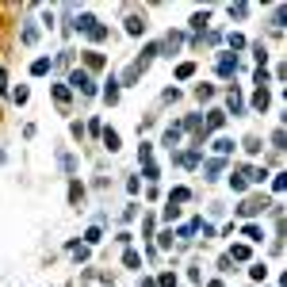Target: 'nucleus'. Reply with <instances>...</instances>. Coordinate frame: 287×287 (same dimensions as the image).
Instances as JSON below:
<instances>
[{
	"label": "nucleus",
	"mask_w": 287,
	"mask_h": 287,
	"mask_svg": "<svg viewBox=\"0 0 287 287\" xmlns=\"http://www.w3.org/2000/svg\"><path fill=\"white\" fill-rule=\"evenodd\" d=\"M4 89H8V73L0 69V92H4Z\"/></svg>",
	"instance_id": "c85d7f7f"
},
{
	"label": "nucleus",
	"mask_w": 287,
	"mask_h": 287,
	"mask_svg": "<svg viewBox=\"0 0 287 287\" xmlns=\"http://www.w3.org/2000/svg\"><path fill=\"white\" fill-rule=\"evenodd\" d=\"M69 84H73V89H81L84 96H92L96 92V84H92V77L84 73V69H73V73H69Z\"/></svg>",
	"instance_id": "f257e3e1"
},
{
	"label": "nucleus",
	"mask_w": 287,
	"mask_h": 287,
	"mask_svg": "<svg viewBox=\"0 0 287 287\" xmlns=\"http://www.w3.org/2000/svg\"><path fill=\"white\" fill-rule=\"evenodd\" d=\"M207 19H211L207 12H195V15H191V27H195V31H203V27H207Z\"/></svg>",
	"instance_id": "dca6fc26"
},
{
	"label": "nucleus",
	"mask_w": 287,
	"mask_h": 287,
	"mask_svg": "<svg viewBox=\"0 0 287 287\" xmlns=\"http://www.w3.org/2000/svg\"><path fill=\"white\" fill-rule=\"evenodd\" d=\"M92 27H96V15H89V12H84L81 19H77V31H92Z\"/></svg>",
	"instance_id": "4468645a"
},
{
	"label": "nucleus",
	"mask_w": 287,
	"mask_h": 287,
	"mask_svg": "<svg viewBox=\"0 0 287 287\" xmlns=\"http://www.w3.org/2000/svg\"><path fill=\"white\" fill-rule=\"evenodd\" d=\"M230 149H234V142H230V138H218V142H214V153H230Z\"/></svg>",
	"instance_id": "aec40b11"
},
{
	"label": "nucleus",
	"mask_w": 287,
	"mask_h": 287,
	"mask_svg": "<svg viewBox=\"0 0 287 287\" xmlns=\"http://www.w3.org/2000/svg\"><path fill=\"white\" fill-rule=\"evenodd\" d=\"M264 211V199H245L241 207H237V214H241V218H253V214H260Z\"/></svg>",
	"instance_id": "f03ea898"
},
{
	"label": "nucleus",
	"mask_w": 287,
	"mask_h": 287,
	"mask_svg": "<svg viewBox=\"0 0 287 287\" xmlns=\"http://www.w3.org/2000/svg\"><path fill=\"white\" fill-rule=\"evenodd\" d=\"M84 61H89V69H100V65H103V54L89 50V54H84Z\"/></svg>",
	"instance_id": "2eb2a0df"
},
{
	"label": "nucleus",
	"mask_w": 287,
	"mask_h": 287,
	"mask_svg": "<svg viewBox=\"0 0 287 287\" xmlns=\"http://www.w3.org/2000/svg\"><path fill=\"white\" fill-rule=\"evenodd\" d=\"M249 276H253V280H264L268 268H264V264H253V268H249Z\"/></svg>",
	"instance_id": "393cba45"
},
{
	"label": "nucleus",
	"mask_w": 287,
	"mask_h": 287,
	"mask_svg": "<svg viewBox=\"0 0 287 287\" xmlns=\"http://www.w3.org/2000/svg\"><path fill=\"white\" fill-rule=\"evenodd\" d=\"M226 123V111H211V119H207V130H218V126ZM203 130V134H207Z\"/></svg>",
	"instance_id": "423d86ee"
},
{
	"label": "nucleus",
	"mask_w": 287,
	"mask_h": 287,
	"mask_svg": "<svg viewBox=\"0 0 287 287\" xmlns=\"http://www.w3.org/2000/svg\"><path fill=\"white\" fill-rule=\"evenodd\" d=\"M84 241H89V245H100V226H92L89 234H84Z\"/></svg>",
	"instance_id": "cd10ccee"
},
{
	"label": "nucleus",
	"mask_w": 287,
	"mask_h": 287,
	"mask_svg": "<svg viewBox=\"0 0 287 287\" xmlns=\"http://www.w3.org/2000/svg\"><path fill=\"white\" fill-rule=\"evenodd\" d=\"M31 73L35 77H42V73H50V58H38L35 65H31Z\"/></svg>",
	"instance_id": "9b49d317"
},
{
	"label": "nucleus",
	"mask_w": 287,
	"mask_h": 287,
	"mask_svg": "<svg viewBox=\"0 0 287 287\" xmlns=\"http://www.w3.org/2000/svg\"><path fill=\"white\" fill-rule=\"evenodd\" d=\"M249 257V249H245V245H234V253H230V260H245Z\"/></svg>",
	"instance_id": "b1692460"
},
{
	"label": "nucleus",
	"mask_w": 287,
	"mask_h": 287,
	"mask_svg": "<svg viewBox=\"0 0 287 287\" xmlns=\"http://www.w3.org/2000/svg\"><path fill=\"white\" fill-rule=\"evenodd\" d=\"M54 100H58V103H61V107H65V103H69V92H65V89H61V84H54Z\"/></svg>",
	"instance_id": "4be33fe9"
},
{
	"label": "nucleus",
	"mask_w": 287,
	"mask_h": 287,
	"mask_svg": "<svg viewBox=\"0 0 287 287\" xmlns=\"http://www.w3.org/2000/svg\"><path fill=\"white\" fill-rule=\"evenodd\" d=\"M180 42H184V35H180V31H172V35H169V38H165V42H161V46H157V50H165V54H169V58H172V54H176V50H180Z\"/></svg>",
	"instance_id": "7ed1b4c3"
},
{
	"label": "nucleus",
	"mask_w": 287,
	"mask_h": 287,
	"mask_svg": "<svg viewBox=\"0 0 287 287\" xmlns=\"http://www.w3.org/2000/svg\"><path fill=\"white\" fill-rule=\"evenodd\" d=\"M103 100H107V103H115V100H119V81H115V77H111L107 89H103Z\"/></svg>",
	"instance_id": "6e6552de"
},
{
	"label": "nucleus",
	"mask_w": 287,
	"mask_h": 287,
	"mask_svg": "<svg viewBox=\"0 0 287 287\" xmlns=\"http://www.w3.org/2000/svg\"><path fill=\"white\" fill-rule=\"evenodd\" d=\"M58 161H61V169H65V172H77V161L69 153H58Z\"/></svg>",
	"instance_id": "6ab92c4d"
},
{
	"label": "nucleus",
	"mask_w": 287,
	"mask_h": 287,
	"mask_svg": "<svg viewBox=\"0 0 287 287\" xmlns=\"http://www.w3.org/2000/svg\"><path fill=\"white\" fill-rule=\"evenodd\" d=\"M195 96H199V100H211V96H214V89H211V84H199V89H195Z\"/></svg>",
	"instance_id": "bb28decb"
},
{
	"label": "nucleus",
	"mask_w": 287,
	"mask_h": 287,
	"mask_svg": "<svg viewBox=\"0 0 287 287\" xmlns=\"http://www.w3.org/2000/svg\"><path fill=\"white\" fill-rule=\"evenodd\" d=\"M237 73V58H222L218 61V77H234Z\"/></svg>",
	"instance_id": "39448f33"
},
{
	"label": "nucleus",
	"mask_w": 287,
	"mask_h": 287,
	"mask_svg": "<svg viewBox=\"0 0 287 287\" xmlns=\"http://www.w3.org/2000/svg\"><path fill=\"white\" fill-rule=\"evenodd\" d=\"M253 107H257V111H268V89H257V96H253Z\"/></svg>",
	"instance_id": "1a4fd4ad"
},
{
	"label": "nucleus",
	"mask_w": 287,
	"mask_h": 287,
	"mask_svg": "<svg viewBox=\"0 0 287 287\" xmlns=\"http://www.w3.org/2000/svg\"><path fill=\"white\" fill-rule=\"evenodd\" d=\"M19 38H23V46H35V38H38V27H35V23H27Z\"/></svg>",
	"instance_id": "0eeeda50"
},
{
	"label": "nucleus",
	"mask_w": 287,
	"mask_h": 287,
	"mask_svg": "<svg viewBox=\"0 0 287 287\" xmlns=\"http://www.w3.org/2000/svg\"><path fill=\"white\" fill-rule=\"evenodd\" d=\"M176 142H180V126H169V130H165V146H176Z\"/></svg>",
	"instance_id": "f8f14e48"
},
{
	"label": "nucleus",
	"mask_w": 287,
	"mask_h": 287,
	"mask_svg": "<svg viewBox=\"0 0 287 287\" xmlns=\"http://www.w3.org/2000/svg\"><path fill=\"white\" fill-rule=\"evenodd\" d=\"M146 31V15H126V35H142Z\"/></svg>",
	"instance_id": "20e7f679"
},
{
	"label": "nucleus",
	"mask_w": 287,
	"mask_h": 287,
	"mask_svg": "<svg viewBox=\"0 0 287 287\" xmlns=\"http://www.w3.org/2000/svg\"><path fill=\"white\" fill-rule=\"evenodd\" d=\"M226 100H230V111H234V115H241V96H237V89H230Z\"/></svg>",
	"instance_id": "9d476101"
},
{
	"label": "nucleus",
	"mask_w": 287,
	"mask_h": 287,
	"mask_svg": "<svg viewBox=\"0 0 287 287\" xmlns=\"http://www.w3.org/2000/svg\"><path fill=\"white\" fill-rule=\"evenodd\" d=\"M211 287H222V283H218V280H214V283H211Z\"/></svg>",
	"instance_id": "c756f323"
},
{
	"label": "nucleus",
	"mask_w": 287,
	"mask_h": 287,
	"mask_svg": "<svg viewBox=\"0 0 287 287\" xmlns=\"http://www.w3.org/2000/svg\"><path fill=\"white\" fill-rule=\"evenodd\" d=\"M69 199H73V203H81V199H84V188L77 184V180H73V188H69Z\"/></svg>",
	"instance_id": "5701e85b"
},
{
	"label": "nucleus",
	"mask_w": 287,
	"mask_h": 287,
	"mask_svg": "<svg viewBox=\"0 0 287 287\" xmlns=\"http://www.w3.org/2000/svg\"><path fill=\"white\" fill-rule=\"evenodd\" d=\"M222 172V161H207V180H218Z\"/></svg>",
	"instance_id": "f3484780"
},
{
	"label": "nucleus",
	"mask_w": 287,
	"mask_h": 287,
	"mask_svg": "<svg viewBox=\"0 0 287 287\" xmlns=\"http://www.w3.org/2000/svg\"><path fill=\"white\" fill-rule=\"evenodd\" d=\"M253 58H257V61H268V50H264V42H257V46H253Z\"/></svg>",
	"instance_id": "a878e982"
},
{
	"label": "nucleus",
	"mask_w": 287,
	"mask_h": 287,
	"mask_svg": "<svg viewBox=\"0 0 287 287\" xmlns=\"http://www.w3.org/2000/svg\"><path fill=\"white\" fill-rule=\"evenodd\" d=\"M123 264H126V268H138V264H142V257H138V253H134V249H126V257H123Z\"/></svg>",
	"instance_id": "a211bd4d"
},
{
	"label": "nucleus",
	"mask_w": 287,
	"mask_h": 287,
	"mask_svg": "<svg viewBox=\"0 0 287 287\" xmlns=\"http://www.w3.org/2000/svg\"><path fill=\"white\" fill-rule=\"evenodd\" d=\"M245 237H249V241H264V234H260V226H245Z\"/></svg>",
	"instance_id": "412c9836"
},
{
	"label": "nucleus",
	"mask_w": 287,
	"mask_h": 287,
	"mask_svg": "<svg viewBox=\"0 0 287 287\" xmlns=\"http://www.w3.org/2000/svg\"><path fill=\"white\" fill-rule=\"evenodd\" d=\"M103 146L115 153V149H119V134H115V130H103Z\"/></svg>",
	"instance_id": "ddd939ff"
}]
</instances>
